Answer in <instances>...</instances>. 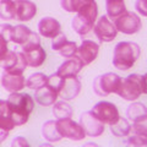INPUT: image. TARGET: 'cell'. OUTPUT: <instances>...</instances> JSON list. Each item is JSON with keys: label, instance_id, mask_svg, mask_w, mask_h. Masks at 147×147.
I'll list each match as a JSON object with an SVG mask.
<instances>
[{"label": "cell", "instance_id": "cell-1", "mask_svg": "<svg viewBox=\"0 0 147 147\" xmlns=\"http://www.w3.org/2000/svg\"><path fill=\"white\" fill-rule=\"evenodd\" d=\"M7 113L16 126H21L28 121L30 114L34 109V100L27 93H10L6 99Z\"/></svg>", "mask_w": 147, "mask_h": 147}, {"label": "cell", "instance_id": "cell-2", "mask_svg": "<svg viewBox=\"0 0 147 147\" xmlns=\"http://www.w3.org/2000/svg\"><path fill=\"white\" fill-rule=\"evenodd\" d=\"M140 45L134 42H120L115 45L113 53V65L121 71H126L135 65L140 58Z\"/></svg>", "mask_w": 147, "mask_h": 147}, {"label": "cell", "instance_id": "cell-3", "mask_svg": "<svg viewBox=\"0 0 147 147\" xmlns=\"http://www.w3.org/2000/svg\"><path fill=\"white\" fill-rule=\"evenodd\" d=\"M144 93L142 76L139 74H131L121 80V84L117 91V94L126 100H136Z\"/></svg>", "mask_w": 147, "mask_h": 147}, {"label": "cell", "instance_id": "cell-4", "mask_svg": "<svg viewBox=\"0 0 147 147\" xmlns=\"http://www.w3.org/2000/svg\"><path fill=\"white\" fill-rule=\"evenodd\" d=\"M121 77L113 72L99 75L93 81V91L99 97H107L112 93H117L121 84Z\"/></svg>", "mask_w": 147, "mask_h": 147}, {"label": "cell", "instance_id": "cell-5", "mask_svg": "<svg viewBox=\"0 0 147 147\" xmlns=\"http://www.w3.org/2000/svg\"><path fill=\"white\" fill-rule=\"evenodd\" d=\"M0 66L5 70V72L22 75L28 65H27L26 58L22 52L9 50V52L4 55V58L0 60Z\"/></svg>", "mask_w": 147, "mask_h": 147}, {"label": "cell", "instance_id": "cell-6", "mask_svg": "<svg viewBox=\"0 0 147 147\" xmlns=\"http://www.w3.org/2000/svg\"><path fill=\"white\" fill-rule=\"evenodd\" d=\"M91 112L98 120L102 121L104 125H112V124H114L119 118H120V115H119V110L115 107V104L107 102V100L98 102L93 108H92Z\"/></svg>", "mask_w": 147, "mask_h": 147}, {"label": "cell", "instance_id": "cell-7", "mask_svg": "<svg viewBox=\"0 0 147 147\" xmlns=\"http://www.w3.org/2000/svg\"><path fill=\"white\" fill-rule=\"evenodd\" d=\"M113 22L115 25L118 32H121V33L125 34H135L142 27L141 18L135 12H130V11L124 12L123 15H120Z\"/></svg>", "mask_w": 147, "mask_h": 147}, {"label": "cell", "instance_id": "cell-8", "mask_svg": "<svg viewBox=\"0 0 147 147\" xmlns=\"http://www.w3.org/2000/svg\"><path fill=\"white\" fill-rule=\"evenodd\" d=\"M58 130L60 132L61 137H66L72 141H81L85 139V131L79 123L74 121L71 118L58 119L57 120Z\"/></svg>", "mask_w": 147, "mask_h": 147}, {"label": "cell", "instance_id": "cell-9", "mask_svg": "<svg viewBox=\"0 0 147 147\" xmlns=\"http://www.w3.org/2000/svg\"><path fill=\"white\" fill-rule=\"evenodd\" d=\"M93 32L96 37L99 39V42H112L118 34V30L114 22L109 20L107 15L99 17V20L96 22L93 27Z\"/></svg>", "mask_w": 147, "mask_h": 147}, {"label": "cell", "instance_id": "cell-10", "mask_svg": "<svg viewBox=\"0 0 147 147\" xmlns=\"http://www.w3.org/2000/svg\"><path fill=\"white\" fill-rule=\"evenodd\" d=\"M80 125L84 129L85 134L90 137H98L104 132V124L98 120L92 112H85L80 117Z\"/></svg>", "mask_w": 147, "mask_h": 147}, {"label": "cell", "instance_id": "cell-11", "mask_svg": "<svg viewBox=\"0 0 147 147\" xmlns=\"http://www.w3.org/2000/svg\"><path fill=\"white\" fill-rule=\"evenodd\" d=\"M80 91L81 82L77 79V76H65L63 77L58 94L63 100H72L79 96Z\"/></svg>", "mask_w": 147, "mask_h": 147}, {"label": "cell", "instance_id": "cell-12", "mask_svg": "<svg viewBox=\"0 0 147 147\" xmlns=\"http://www.w3.org/2000/svg\"><path fill=\"white\" fill-rule=\"evenodd\" d=\"M77 44L75 42H70L66 39L64 33H59L52 40V49L54 52H58L64 58H72L77 54Z\"/></svg>", "mask_w": 147, "mask_h": 147}, {"label": "cell", "instance_id": "cell-13", "mask_svg": "<svg viewBox=\"0 0 147 147\" xmlns=\"http://www.w3.org/2000/svg\"><path fill=\"white\" fill-rule=\"evenodd\" d=\"M99 53V45L90 39H84L79 48H77V57L80 58V60L84 64V66L90 65L91 63H93L98 57Z\"/></svg>", "mask_w": 147, "mask_h": 147}, {"label": "cell", "instance_id": "cell-14", "mask_svg": "<svg viewBox=\"0 0 147 147\" xmlns=\"http://www.w3.org/2000/svg\"><path fill=\"white\" fill-rule=\"evenodd\" d=\"M38 33L44 38H55L61 33V26L54 17H43L38 24Z\"/></svg>", "mask_w": 147, "mask_h": 147}, {"label": "cell", "instance_id": "cell-15", "mask_svg": "<svg viewBox=\"0 0 147 147\" xmlns=\"http://www.w3.org/2000/svg\"><path fill=\"white\" fill-rule=\"evenodd\" d=\"M1 85L9 93H15V92H20L22 88H25L26 80L24 75H16V74L4 71L1 76Z\"/></svg>", "mask_w": 147, "mask_h": 147}, {"label": "cell", "instance_id": "cell-16", "mask_svg": "<svg viewBox=\"0 0 147 147\" xmlns=\"http://www.w3.org/2000/svg\"><path fill=\"white\" fill-rule=\"evenodd\" d=\"M16 18L18 21H30L37 13V6L30 0H15Z\"/></svg>", "mask_w": 147, "mask_h": 147}, {"label": "cell", "instance_id": "cell-17", "mask_svg": "<svg viewBox=\"0 0 147 147\" xmlns=\"http://www.w3.org/2000/svg\"><path fill=\"white\" fill-rule=\"evenodd\" d=\"M82 67H84V64L80 60V58L77 57V55H75V57H72V58H69L66 61H64L57 70V74L61 77L77 76V74L81 71Z\"/></svg>", "mask_w": 147, "mask_h": 147}, {"label": "cell", "instance_id": "cell-18", "mask_svg": "<svg viewBox=\"0 0 147 147\" xmlns=\"http://www.w3.org/2000/svg\"><path fill=\"white\" fill-rule=\"evenodd\" d=\"M58 97H59L58 92L48 87L47 85L36 90L34 92V100L38 104L43 105V107H50V105H53L57 102Z\"/></svg>", "mask_w": 147, "mask_h": 147}, {"label": "cell", "instance_id": "cell-19", "mask_svg": "<svg viewBox=\"0 0 147 147\" xmlns=\"http://www.w3.org/2000/svg\"><path fill=\"white\" fill-rule=\"evenodd\" d=\"M26 58V63L27 65L31 66V67H38L40 66L45 61V50L42 48V45L36 49H31V50H27V52H22Z\"/></svg>", "mask_w": 147, "mask_h": 147}, {"label": "cell", "instance_id": "cell-20", "mask_svg": "<svg viewBox=\"0 0 147 147\" xmlns=\"http://www.w3.org/2000/svg\"><path fill=\"white\" fill-rule=\"evenodd\" d=\"M71 26L74 31L76 32L77 34L80 36H85L87 33H90V32L93 30L94 27V22L90 21L88 18L84 17L82 15H80V13H77V15L72 18L71 21Z\"/></svg>", "mask_w": 147, "mask_h": 147}, {"label": "cell", "instance_id": "cell-21", "mask_svg": "<svg viewBox=\"0 0 147 147\" xmlns=\"http://www.w3.org/2000/svg\"><path fill=\"white\" fill-rule=\"evenodd\" d=\"M105 9H107V16L113 21L126 12L124 0H105Z\"/></svg>", "mask_w": 147, "mask_h": 147}, {"label": "cell", "instance_id": "cell-22", "mask_svg": "<svg viewBox=\"0 0 147 147\" xmlns=\"http://www.w3.org/2000/svg\"><path fill=\"white\" fill-rule=\"evenodd\" d=\"M109 126H110V132L117 137H126L131 132V124L129 123L126 118L120 117L115 123Z\"/></svg>", "mask_w": 147, "mask_h": 147}, {"label": "cell", "instance_id": "cell-23", "mask_svg": "<svg viewBox=\"0 0 147 147\" xmlns=\"http://www.w3.org/2000/svg\"><path fill=\"white\" fill-rule=\"evenodd\" d=\"M42 135L49 142H58L63 139L58 130L57 121L54 120H48L44 123V125L42 126Z\"/></svg>", "mask_w": 147, "mask_h": 147}, {"label": "cell", "instance_id": "cell-24", "mask_svg": "<svg viewBox=\"0 0 147 147\" xmlns=\"http://www.w3.org/2000/svg\"><path fill=\"white\" fill-rule=\"evenodd\" d=\"M126 117L129 118V120H131L132 123H136L147 117V108L145 104L134 102L132 104L129 105V108L126 110Z\"/></svg>", "mask_w": 147, "mask_h": 147}, {"label": "cell", "instance_id": "cell-25", "mask_svg": "<svg viewBox=\"0 0 147 147\" xmlns=\"http://www.w3.org/2000/svg\"><path fill=\"white\" fill-rule=\"evenodd\" d=\"M0 18L5 21L16 18V5L13 0H0Z\"/></svg>", "mask_w": 147, "mask_h": 147}, {"label": "cell", "instance_id": "cell-26", "mask_svg": "<svg viewBox=\"0 0 147 147\" xmlns=\"http://www.w3.org/2000/svg\"><path fill=\"white\" fill-rule=\"evenodd\" d=\"M74 113V110L71 108V105L67 103V100H59L53 104V114L54 117L58 119H66L71 118Z\"/></svg>", "mask_w": 147, "mask_h": 147}, {"label": "cell", "instance_id": "cell-27", "mask_svg": "<svg viewBox=\"0 0 147 147\" xmlns=\"http://www.w3.org/2000/svg\"><path fill=\"white\" fill-rule=\"evenodd\" d=\"M31 30L25 25H17L15 27H12L11 31V42L16 43V44H24L27 38L31 34Z\"/></svg>", "mask_w": 147, "mask_h": 147}, {"label": "cell", "instance_id": "cell-28", "mask_svg": "<svg viewBox=\"0 0 147 147\" xmlns=\"http://www.w3.org/2000/svg\"><path fill=\"white\" fill-rule=\"evenodd\" d=\"M47 80H48V76H45L44 74L36 72V74H32L26 80V86L30 90H38L40 87L47 85Z\"/></svg>", "mask_w": 147, "mask_h": 147}, {"label": "cell", "instance_id": "cell-29", "mask_svg": "<svg viewBox=\"0 0 147 147\" xmlns=\"http://www.w3.org/2000/svg\"><path fill=\"white\" fill-rule=\"evenodd\" d=\"M91 0H60V5L67 12H79Z\"/></svg>", "mask_w": 147, "mask_h": 147}, {"label": "cell", "instance_id": "cell-30", "mask_svg": "<svg viewBox=\"0 0 147 147\" xmlns=\"http://www.w3.org/2000/svg\"><path fill=\"white\" fill-rule=\"evenodd\" d=\"M15 126H16L15 123H13L11 117L9 115V113H7V104H6V109L0 114V129L10 132Z\"/></svg>", "mask_w": 147, "mask_h": 147}, {"label": "cell", "instance_id": "cell-31", "mask_svg": "<svg viewBox=\"0 0 147 147\" xmlns=\"http://www.w3.org/2000/svg\"><path fill=\"white\" fill-rule=\"evenodd\" d=\"M40 47V39H39V36L36 33V32H31L30 37L27 38L26 42L22 44V52H27V50H31V49H36Z\"/></svg>", "mask_w": 147, "mask_h": 147}, {"label": "cell", "instance_id": "cell-32", "mask_svg": "<svg viewBox=\"0 0 147 147\" xmlns=\"http://www.w3.org/2000/svg\"><path fill=\"white\" fill-rule=\"evenodd\" d=\"M126 145H130V146H147V136L132 132V134L127 137Z\"/></svg>", "mask_w": 147, "mask_h": 147}, {"label": "cell", "instance_id": "cell-33", "mask_svg": "<svg viewBox=\"0 0 147 147\" xmlns=\"http://www.w3.org/2000/svg\"><path fill=\"white\" fill-rule=\"evenodd\" d=\"M131 131L135 132V134H141V135L147 136V117L132 124Z\"/></svg>", "mask_w": 147, "mask_h": 147}, {"label": "cell", "instance_id": "cell-34", "mask_svg": "<svg viewBox=\"0 0 147 147\" xmlns=\"http://www.w3.org/2000/svg\"><path fill=\"white\" fill-rule=\"evenodd\" d=\"M61 81H63V77L59 76L57 72L53 74V75L48 76V80H47V86L53 88L54 91L59 92V88H60V85H61Z\"/></svg>", "mask_w": 147, "mask_h": 147}, {"label": "cell", "instance_id": "cell-35", "mask_svg": "<svg viewBox=\"0 0 147 147\" xmlns=\"http://www.w3.org/2000/svg\"><path fill=\"white\" fill-rule=\"evenodd\" d=\"M12 27L11 25L9 24H1L0 25V36L3 37V38H5L7 42L9 40H11V31H12Z\"/></svg>", "mask_w": 147, "mask_h": 147}, {"label": "cell", "instance_id": "cell-36", "mask_svg": "<svg viewBox=\"0 0 147 147\" xmlns=\"http://www.w3.org/2000/svg\"><path fill=\"white\" fill-rule=\"evenodd\" d=\"M135 9L140 15L147 17V0H136Z\"/></svg>", "mask_w": 147, "mask_h": 147}, {"label": "cell", "instance_id": "cell-37", "mask_svg": "<svg viewBox=\"0 0 147 147\" xmlns=\"http://www.w3.org/2000/svg\"><path fill=\"white\" fill-rule=\"evenodd\" d=\"M11 146L12 147H28L30 144L27 142V140L25 139V137H21V136H18L16 137V139H13V141L11 142Z\"/></svg>", "mask_w": 147, "mask_h": 147}, {"label": "cell", "instance_id": "cell-38", "mask_svg": "<svg viewBox=\"0 0 147 147\" xmlns=\"http://www.w3.org/2000/svg\"><path fill=\"white\" fill-rule=\"evenodd\" d=\"M9 52L7 50V40L0 36V60L4 58V55Z\"/></svg>", "mask_w": 147, "mask_h": 147}, {"label": "cell", "instance_id": "cell-39", "mask_svg": "<svg viewBox=\"0 0 147 147\" xmlns=\"http://www.w3.org/2000/svg\"><path fill=\"white\" fill-rule=\"evenodd\" d=\"M7 136H9V131H5V130H1V129H0V144L6 140Z\"/></svg>", "mask_w": 147, "mask_h": 147}, {"label": "cell", "instance_id": "cell-40", "mask_svg": "<svg viewBox=\"0 0 147 147\" xmlns=\"http://www.w3.org/2000/svg\"><path fill=\"white\" fill-rule=\"evenodd\" d=\"M142 85H144V93L147 94V74L142 76Z\"/></svg>", "mask_w": 147, "mask_h": 147}, {"label": "cell", "instance_id": "cell-41", "mask_svg": "<svg viewBox=\"0 0 147 147\" xmlns=\"http://www.w3.org/2000/svg\"><path fill=\"white\" fill-rule=\"evenodd\" d=\"M6 109V100H1L0 99V114Z\"/></svg>", "mask_w": 147, "mask_h": 147}]
</instances>
